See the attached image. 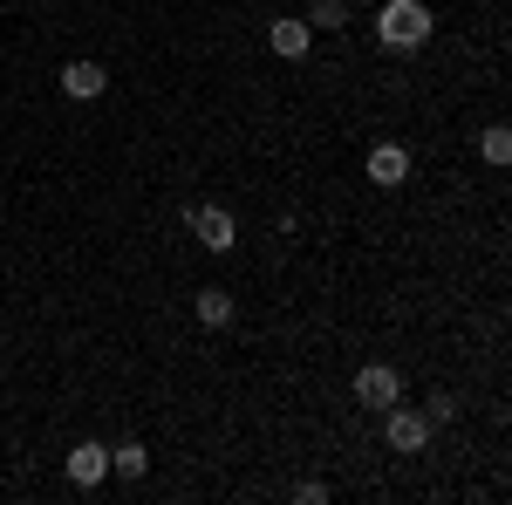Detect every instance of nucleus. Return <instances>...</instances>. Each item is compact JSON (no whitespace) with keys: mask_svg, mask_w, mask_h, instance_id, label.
<instances>
[{"mask_svg":"<svg viewBox=\"0 0 512 505\" xmlns=\"http://www.w3.org/2000/svg\"><path fill=\"white\" fill-rule=\"evenodd\" d=\"M103 89H110V69H103V62H89V55L62 62V96H76V103H96Z\"/></svg>","mask_w":512,"mask_h":505,"instance_id":"0eeeda50","label":"nucleus"},{"mask_svg":"<svg viewBox=\"0 0 512 505\" xmlns=\"http://www.w3.org/2000/svg\"><path fill=\"white\" fill-rule=\"evenodd\" d=\"M185 226H192V239L205 246V253H233L239 246V219L219 205V198H198L192 212H185Z\"/></svg>","mask_w":512,"mask_h":505,"instance_id":"7ed1b4c3","label":"nucleus"},{"mask_svg":"<svg viewBox=\"0 0 512 505\" xmlns=\"http://www.w3.org/2000/svg\"><path fill=\"white\" fill-rule=\"evenodd\" d=\"M383 444H390L396 458H417V451L431 444V417H424L417 403H403V396H396L390 410H383Z\"/></svg>","mask_w":512,"mask_h":505,"instance_id":"f03ea898","label":"nucleus"},{"mask_svg":"<svg viewBox=\"0 0 512 505\" xmlns=\"http://www.w3.org/2000/svg\"><path fill=\"white\" fill-rule=\"evenodd\" d=\"M431 35H437V14L424 7V0H383V7H376V41L396 48V55L424 48Z\"/></svg>","mask_w":512,"mask_h":505,"instance_id":"f257e3e1","label":"nucleus"},{"mask_svg":"<svg viewBox=\"0 0 512 505\" xmlns=\"http://www.w3.org/2000/svg\"><path fill=\"white\" fill-rule=\"evenodd\" d=\"M396 396H403V369H396V362H362V369H355V403H362V410L383 417Z\"/></svg>","mask_w":512,"mask_h":505,"instance_id":"20e7f679","label":"nucleus"},{"mask_svg":"<svg viewBox=\"0 0 512 505\" xmlns=\"http://www.w3.org/2000/svg\"><path fill=\"white\" fill-rule=\"evenodd\" d=\"M362 171H369V185H376V192H396V185H410V151L383 137V144H369Z\"/></svg>","mask_w":512,"mask_h":505,"instance_id":"39448f33","label":"nucleus"},{"mask_svg":"<svg viewBox=\"0 0 512 505\" xmlns=\"http://www.w3.org/2000/svg\"><path fill=\"white\" fill-rule=\"evenodd\" d=\"M267 48H274L280 62H301V55H308V48H315V28H308V21H301V14H280L274 28H267Z\"/></svg>","mask_w":512,"mask_h":505,"instance_id":"6e6552de","label":"nucleus"},{"mask_svg":"<svg viewBox=\"0 0 512 505\" xmlns=\"http://www.w3.org/2000/svg\"><path fill=\"white\" fill-rule=\"evenodd\" d=\"M144 471H151V451L144 444H110V478H130L137 485Z\"/></svg>","mask_w":512,"mask_h":505,"instance_id":"9d476101","label":"nucleus"},{"mask_svg":"<svg viewBox=\"0 0 512 505\" xmlns=\"http://www.w3.org/2000/svg\"><path fill=\"white\" fill-rule=\"evenodd\" d=\"M294 499H301V505H328V485H321V478H301Z\"/></svg>","mask_w":512,"mask_h":505,"instance_id":"4468645a","label":"nucleus"},{"mask_svg":"<svg viewBox=\"0 0 512 505\" xmlns=\"http://www.w3.org/2000/svg\"><path fill=\"white\" fill-rule=\"evenodd\" d=\"M301 21H308L315 35H342V28H349V7H342V0H315Z\"/></svg>","mask_w":512,"mask_h":505,"instance_id":"9b49d317","label":"nucleus"},{"mask_svg":"<svg viewBox=\"0 0 512 505\" xmlns=\"http://www.w3.org/2000/svg\"><path fill=\"white\" fill-rule=\"evenodd\" d=\"M62 471H69V485H76V492H96V485L110 478V444H96V437H82L76 451L62 458Z\"/></svg>","mask_w":512,"mask_h":505,"instance_id":"423d86ee","label":"nucleus"},{"mask_svg":"<svg viewBox=\"0 0 512 505\" xmlns=\"http://www.w3.org/2000/svg\"><path fill=\"white\" fill-rule=\"evenodd\" d=\"M424 417H431V430L451 424V417H458V396H451V389H431V396H424Z\"/></svg>","mask_w":512,"mask_h":505,"instance_id":"ddd939ff","label":"nucleus"},{"mask_svg":"<svg viewBox=\"0 0 512 505\" xmlns=\"http://www.w3.org/2000/svg\"><path fill=\"white\" fill-rule=\"evenodd\" d=\"M478 151H485V164H512V130H506V123H492V130L478 137Z\"/></svg>","mask_w":512,"mask_h":505,"instance_id":"f8f14e48","label":"nucleus"},{"mask_svg":"<svg viewBox=\"0 0 512 505\" xmlns=\"http://www.w3.org/2000/svg\"><path fill=\"white\" fill-rule=\"evenodd\" d=\"M192 308H198V328H212V335H219V328H233V314H239L226 287H198Z\"/></svg>","mask_w":512,"mask_h":505,"instance_id":"1a4fd4ad","label":"nucleus"}]
</instances>
